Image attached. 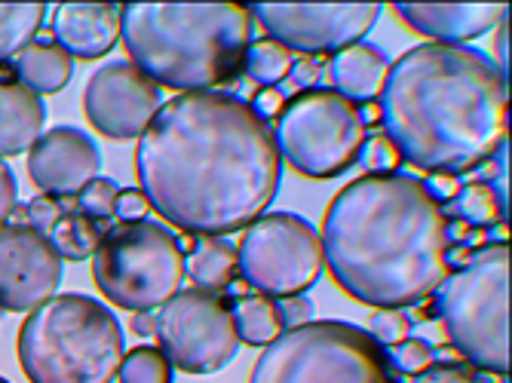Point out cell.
<instances>
[{
	"label": "cell",
	"instance_id": "1",
	"mask_svg": "<svg viewBox=\"0 0 512 383\" xmlns=\"http://www.w3.org/2000/svg\"><path fill=\"white\" fill-rule=\"evenodd\" d=\"M142 194L191 236L255 224L283 181L273 129L230 92H184L163 102L135 148Z\"/></svg>",
	"mask_w": 512,
	"mask_h": 383
},
{
	"label": "cell",
	"instance_id": "2",
	"mask_svg": "<svg viewBox=\"0 0 512 383\" xmlns=\"http://www.w3.org/2000/svg\"><path fill=\"white\" fill-rule=\"evenodd\" d=\"M319 243L332 279L378 310L421 304L448 276V218L414 175L350 181L325 209Z\"/></svg>",
	"mask_w": 512,
	"mask_h": 383
},
{
	"label": "cell",
	"instance_id": "3",
	"mask_svg": "<svg viewBox=\"0 0 512 383\" xmlns=\"http://www.w3.org/2000/svg\"><path fill=\"white\" fill-rule=\"evenodd\" d=\"M381 126L402 160L460 175L488 163L509 129V77L473 46L421 43L381 89Z\"/></svg>",
	"mask_w": 512,
	"mask_h": 383
},
{
	"label": "cell",
	"instance_id": "4",
	"mask_svg": "<svg viewBox=\"0 0 512 383\" xmlns=\"http://www.w3.org/2000/svg\"><path fill=\"white\" fill-rule=\"evenodd\" d=\"M120 37L154 86L215 92L243 71L252 13L243 4H126Z\"/></svg>",
	"mask_w": 512,
	"mask_h": 383
},
{
	"label": "cell",
	"instance_id": "5",
	"mask_svg": "<svg viewBox=\"0 0 512 383\" xmlns=\"http://www.w3.org/2000/svg\"><path fill=\"white\" fill-rule=\"evenodd\" d=\"M16 353L31 383H114L126 341L114 310L71 292L28 313Z\"/></svg>",
	"mask_w": 512,
	"mask_h": 383
},
{
	"label": "cell",
	"instance_id": "6",
	"mask_svg": "<svg viewBox=\"0 0 512 383\" xmlns=\"http://www.w3.org/2000/svg\"><path fill=\"white\" fill-rule=\"evenodd\" d=\"M454 350L479 371H509V249L491 243L436 289Z\"/></svg>",
	"mask_w": 512,
	"mask_h": 383
},
{
	"label": "cell",
	"instance_id": "7",
	"mask_svg": "<svg viewBox=\"0 0 512 383\" xmlns=\"http://www.w3.org/2000/svg\"><path fill=\"white\" fill-rule=\"evenodd\" d=\"M249 383H399L387 350L350 322L322 319L283 331L252 365Z\"/></svg>",
	"mask_w": 512,
	"mask_h": 383
},
{
	"label": "cell",
	"instance_id": "8",
	"mask_svg": "<svg viewBox=\"0 0 512 383\" xmlns=\"http://www.w3.org/2000/svg\"><path fill=\"white\" fill-rule=\"evenodd\" d=\"M96 289L129 313H151L172 301L184 282L178 236L157 221H132L105 230L92 255Z\"/></svg>",
	"mask_w": 512,
	"mask_h": 383
},
{
	"label": "cell",
	"instance_id": "9",
	"mask_svg": "<svg viewBox=\"0 0 512 383\" xmlns=\"http://www.w3.org/2000/svg\"><path fill=\"white\" fill-rule=\"evenodd\" d=\"M368 129L359 105L332 89H304L276 117V151L295 172L325 181L359 163Z\"/></svg>",
	"mask_w": 512,
	"mask_h": 383
},
{
	"label": "cell",
	"instance_id": "10",
	"mask_svg": "<svg viewBox=\"0 0 512 383\" xmlns=\"http://www.w3.org/2000/svg\"><path fill=\"white\" fill-rule=\"evenodd\" d=\"M237 267L264 298L304 295L322 273L319 233L301 215H261L240 239Z\"/></svg>",
	"mask_w": 512,
	"mask_h": 383
},
{
	"label": "cell",
	"instance_id": "11",
	"mask_svg": "<svg viewBox=\"0 0 512 383\" xmlns=\"http://www.w3.org/2000/svg\"><path fill=\"white\" fill-rule=\"evenodd\" d=\"M154 319V334L163 356L184 374H215L234 362L240 350L234 313L215 292H178L160 307Z\"/></svg>",
	"mask_w": 512,
	"mask_h": 383
},
{
	"label": "cell",
	"instance_id": "12",
	"mask_svg": "<svg viewBox=\"0 0 512 383\" xmlns=\"http://www.w3.org/2000/svg\"><path fill=\"white\" fill-rule=\"evenodd\" d=\"M252 19L264 25L270 40L298 53H341L375 28L378 4H255Z\"/></svg>",
	"mask_w": 512,
	"mask_h": 383
},
{
	"label": "cell",
	"instance_id": "13",
	"mask_svg": "<svg viewBox=\"0 0 512 383\" xmlns=\"http://www.w3.org/2000/svg\"><path fill=\"white\" fill-rule=\"evenodd\" d=\"M163 99L132 62H108L83 86V114L89 126L111 141L142 138Z\"/></svg>",
	"mask_w": 512,
	"mask_h": 383
},
{
	"label": "cell",
	"instance_id": "14",
	"mask_svg": "<svg viewBox=\"0 0 512 383\" xmlns=\"http://www.w3.org/2000/svg\"><path fill=\"white\" fill-rule=\"evenodd\" d=\"M62 282V258L46 236L31 227H0V310L31 313Z\"/></svg>",
	"mask_w": 512,
	"mask_h": 383
},
{
	"label": "cell",
	"instance_id": "15",
	"mask_svg": "<svg viewBox=\"0 0 512 383\" xmlns=\"http://www.w3.org/2000/svg\"><path fill=\"white\" fill-rule=\"evenodd\" d=\"M99 169V145L77 126L43 132L28 151V175L46 197H77L92 178H99Z\"/></svg>",
	"mask_w": 512,
	"mask_h": 383
},
{
	"label": "cell",
	"instance_id": "16",
	"mask_svg": "<svg viewBox=\"0 0 512 383\" xmlns=\"http://www.w3.org/2000/svg\"><path fill=\"white\" fill-rule=\"evenodd\" d=\"M399 19L433 43L460 46L506 22V4H396Z\"/></svg>",
	"mask_w": 512,
	"mask_h": 383
},
{
	"label": "cell",
	"instance_id": "17",
	"mask_svg": "<svg viewBox=\"0 0 512 383\" xmlns=\"http://www.w3.org/2000/svg\"><path fill=\"white\" fill-rule=\"evenodd\" d=\"M53 37L71 59H102L120 40V7L62 4L53 16Z\"/></svg>",
	"mask_w": 512,
	"mask_h": 383
},
{
	"label": "cell",
	"instance_id": "18",
	"mask_svg": "<svg viewBox=\"0 0 512 383\" xmlns=\"http://www.w3.org/2000/svg\"><path fill=\"white\" fill-rule=\"evenodd\" d=\"M390 71V59L384 50L371 43H353L347 50L329 59V83L332 92L344 95L347 102H375Z\"/></svg>",
	"mask_w": 512,
	"mask_h": 383
},
{
	"label": "cell",
	"instance_id": "19",
	"mask_svg": "<svg viewBox=\"0 0 512 383\" xmlns=\"http://www.w3.org/2000/svg\"><path fill=\"white\" fill-rule=\"evenodd\" d=\"M46 105L25 83H0V157H16L37 145Z\"/></svg>",
	"mask_w": 512,
	"mask_h": 383
},
{
	"label": "cell",
	"instance_id": "20",
	"mask_svg": "<svg viewBox=\"0 0 512 383\" xmlns=\"http://www.w3.org/2000/svg\"><path fill=\"white\" fill-rule=\"evenodd\" d=\"M19 83H25L37 95L62 92L74 77V59L62 50L59 43H40L31 40L13 62Z\"/></svg>",
	"mask_w": 512,
	"mask_h": 383
},
{
	"label": "cell",
	"instance_id": "21",
	"mask_svg": "<svg viewBox=\"0 0 512 383\" xmlns=\"http://www.w3.org/2000/svg\"><path fill=\"white\" fill-rule=\"evenodd\" d=\"M237 249L221 236H197L191 249V261H184V273H188L203 292L227 289L237 276Z\"/></svg>",
	"mask_w": 512,
	"mask_h": 383
},
{
	"label": "cell",
	"instance_id": "22",
	"mask_svg": "<svg viewBox=\"0 0 512 383\" xmlns=\"http://www.w3.org/2000/svg\"><path fill=\"white\" fill-rule=\"evenodd\" d=\"M102 236H105V227L99 221H92L80 212H65L46 239L53 243L62 261H86L96 255Z\"/></svg>",
	"mask_w": 512,
	"mask_h": 383
},
{
	"label": "cell",
	"instance_id": "23",
	"mask_svg": "<svg viewBox=\"0 0 512 383\" xmlns=\"http://www.w3.org/2000/svg\"><path fill=\"white\" fill-rule=\"evenodd\" d=\"M230 313H234L240 344L267 347L270 341H276L279 334H283V328H279V316H276V301H270L264 295L240 298L237 307H230Z\"/></svg>",
	"mask_w": 512,
	"mask_h": 383
},
{
	"label": "cell",
	"instance_id": "24",
	"mask_svg": "<svg viewBox=\"0 0 512 383\" xmlns=\"http://www.w3.org/2000/svg\"><path fill=\"white\" fill-rule=\"evenodd\" d=\"M43 4H0V65L16 59L43 28Z\"/></svg>",
	"mask_w": 512,
	"mask_h": 383
},
{
	"label": "cell",
	"instance_id": "25",
	"mask_svg": "<svg viewBox=\"0 0 512 383\" xmlns=\"http://www.w3.org/2000/svg\"><path fill=\"white\" fill-rule=\"evenodd\" d=\"M503 203L506 197L488 181H476V184H463L460 194L448 203L454 221L460 218L463 224H494L503 215Z\"/></svg>",
	"mask_w": 512,
	"mask_h": 383
},
{
	"label": "cell",
	"instance_id": "26",
	"mask_svg": "<svg viewBox=\"0 0 512 383\" xmlns=\"http://www.w3.org/2000/svg\"><path fill=\"white\" fill-rule=\"evenodd\" d=\"M292 53L286 50V46H279L276 40L264 37V40H255L249 43L246 50V74L258 83V86H276L279 80L289 77V68H292Z\"/></svg>",
	"mask_w": 512,
	"mask_h": 383
},
{
	"label": "cell",
	"instance_id": "27",
	"mask_svg": "<svg viewBox=\"0 0 512 383\" xmlns=\"http://www.w3.org/2000/svg\"><path fill=\"white\" fill-rule=\"evenodd\" d=\"M117 380L120 383H172V365L157 347H135L132 353L123 356Z\"/></svg>",
	"mask_w": 512,
	"mask_h": 383
},
{
	"label": "cell",
	"instance_id": "28",
	"mask_svg": "<svg viewBox=\"0 0 512 383\" xmlns=\"http://www.w3.org/2000/svg\"><path fill=\"white\" fill-rule=\"evenodd\" d=\"M114 200H117V181L92 178L77 194V212L102 224L105 218L114 215Z\"/></svg>",
	"mask_w": 512,
	"mask_h": 383
},
{
	"label": "cell",
	"instance_id": "29",
	"mask_svg": "<svg viewBox=\"0 0 512 383\" xmlns=\"http://www.w3.org/2000/svg\"><path fill=\"white\" fill-rule=\"evenodd\" d=\"M433 350L436 347H430L421 338H405L402 344L390 347L387 359H390V368H396L402 374H421V371H427L436 362Z\"/></svg>",
	"mask_w": 512,
	"mask_h": 383
},
{
	"label": "cell",
	"instance_id": "30",
	"mask_svg": "<svg viewBox=\"0 0 512 383\" xmlns=\"http://www.w3.org/2000/svg\"><path fill=\"white\" fill-rule=\"evenodd\" d=\"M411 331V316L405 310H378L368 319V334L381 347H396L408 338Z\"/></svg>",
	"mask_w": 512,
	"mask_h": 383
},
{
	"label": "cell",
	"instance_id": "31",
	"mask_svg": "<svg viewBox=\"0 0 512 383\" xmlns=\"http://www.w3.org/2000/svg\"><path fill=\"white\" fill-rule=\"evenodd\" d=\"M359 163L368 169V175H390L402 163L396 148L387 141V135H371L359 151Z\"/></svg>",
	"mask_w": 512,
	"mask_h": 383
},
{
	"label": "cell",
	"instance_id": "32",
	"mask_svg": "<svg viewBox=\"0 0 512 383\" xmlns=\"http://www.w3.org/2000/svg\"><path fill=\"white\" fill-rule=\"evenodd\" d=\"M62 215H65V209H62V200H59V197L37 194V197L25 206L28 227L37 230L40 236H50V230L56 227V221H59Z\"/></svg>",
	"mask_w": 512,
	"mask_h": 383
},
{
	"label": "cell",
	"instance_id": "33",
	"mask_svg": "<svg viewBox=\"0 0 512 383\" xmlns=\"http://www.w3.org/2000/svg\"><path fill=\"white\" fill-rule=\"evenodd\" d=\"M276 316H279V328H283V331L301 328V325L313 322V301L304 298V295L279 298L276 301Z\"/></svg>",
	"mask_w": 512,
	"mask_h": 383
},
{
	"label": "cell",
	"instance_id": "34",
	"mask_svg": "<svg viewBox=\"0 0 512 383\" xmlns=\"http://www.w3.org/2000/svg\"><path fill=\"white\" fill-rule=\"evenodd\" d=\"M151 212V203L145 200V194L138 187H129V190H117V200H114V215L123 221V224H132V221H145V215Z\"/></svg>",
	"mask_w": 512,
	"mask_h": 383
},
{
	"label": "cell",
	"instance_id": "35",
	"mask_svg": "<svg viewBox=\"0 0 512 383\" xmlns=\"http://www.w3.org/2000/svg\"><path fill=\"white\" fill-rule=\"evenodd\" d=\"M16 206H19V184H16V175H13V169H10L4 160H0V227H4V224L13 218Z\"/></svg>",
	"mask_w": 512,
	"mask_h": 383
},
{
	"label": "cell",
	"instance_id": "36",
	"mask_svg": "<svg viewBox=\"0 0 512 383\" xmlns=\"http://www.w3.org/2000/svg\"><path fill=\"white\" fill-rule=\"evenodd\" d=\"M408 383H482V380L457 365H430L427 371L414 374V380Z\"/></svg>",
	"mask_w": 512,
	"mask_h": 383
},
{
	"label": "cell",
	"instance_id": "37",
	"mask_svg": "<svg viewBox=\"0 0 512 383\" xmlns=\"http://www.w3.org/2000/svg\"><path fill=\"white\" fill-rule=\"evenodd\" d=\"M286 105V92L279 86H261L255 92V102H252V111L261 117V120H270V117H279V111H283Z\"/></svg>",
	"mask_w": 512,
	"mask_h": 383
},
{
	"label": "cell",
	"instance_id": "38",
	"mask_svg": "<svg viewBox=\"0 0 512 383\" xmlns=\"http://www.w3.org/2000/svg\"><path fill=\"white\" fill-rule=\"evenodd\" d=\"M427 184V190H430V197L442 206V203H451L457 194H460V178L457 175H448V172H433V178L430 181H424Z\"/></svg>",
	"mask_w": 512,
	"mask_h": 383
},
{
	"label": "cell",
	"instance_id": "39",
	"mask_svg": "<svg viewBox=\"0 0 512 383\" xmlns=\"http://www.w3.org/2000/svg\"><path fill=\"white\" fill-rule=\"evenodd\" d=\"M319 80V62L316 59H298V62H292V68H289V83L295 86V89H301L304 92V86H313Z\"/></svg>",
	"mask_w": 512,
	"mask_h": 383
},
{
	"label": "cell",
	"instance_id": "40",
	"mask_svg": "<svg viewBox=\"0 0 512 383\" xmlns=\"http://www.w3.org/2000/svg\"><path fill=\"white\" fill-rule=\"evenodd\" d=\"M494 43H497V65L506 71V68H509V22H500V25H497Z\"/></svg>",
	"mask_w": 512,
	"mask_h": 383
},
{
	"label": "cell",
	"instance_id": "41",
	"mask_svg": "<svg viewBox=\"0 0 512 383\" xmlns=\"http://www.w3.org/2000/svg\"><path fill=\"white\" fill-rule=\"evenodd\" d=\"M129 328L138 334V338H148V334H154V328H157V319L151 313H132Z\"/></svg>",
	"mask_w": 512,
	"mask_h": 383
},
{
	"label": "cell",
	"instance_id": "42",
	"mask_svg": "<svg viewBox=\"0 0 512 383\" xmlns=\"http://www.w3.org/2000/svg\"><path fill=\"white\" fill-rule=\"evenodd\" d=\"M359 117H362L365 129H368V126H381V105H378V99H375V102H362Z\"/></svg>",
	"mask_w": 512,
	"mask_h": 383
},
{
	"label": "cell",
	"instance_id": "43",
	"mask_svg": "<svg viewBox=\"0 0 512 383\" xmlns=\"http://www.w3.org/2000/svg\"><path fill=\"white\" fill-rule=\"evenodd\" d=\"M0 383H10V380H4V377H0Z\"/></svg>",
	"mask_w": 512,
	"mask_h": 383
}]
</instances>
